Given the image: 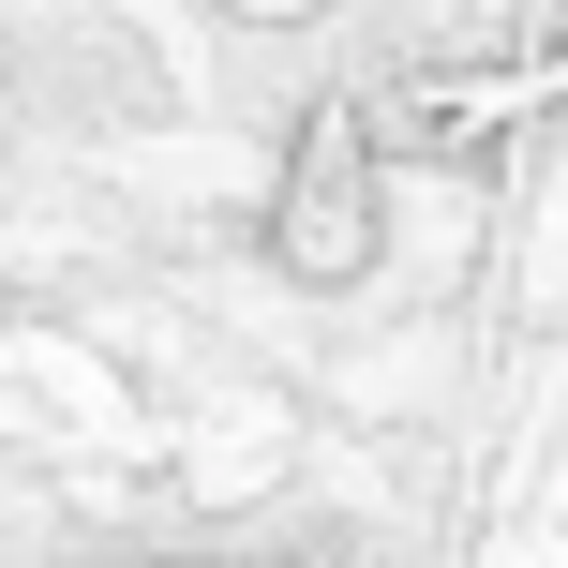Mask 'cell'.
<instances>
[{
    "instance_id": "6da1fadb",
    "label": "cell",
    "mask_w": 568,
    "mask_h": 568,
    "mask_svg": "<svg viewBox=\"0 0 568 568\" xmlns=\"http://www.w3.org/2000/svg\"><path fill=\"white\" fill-rule=\"evenodd\" d=\"M270 255L300 284H344L374 255V150H359V120H314L300 135V180H284V210H270Z\"/></svg>"
}]
</instances>
